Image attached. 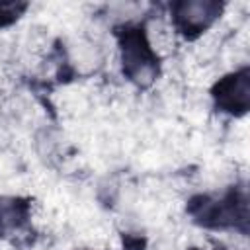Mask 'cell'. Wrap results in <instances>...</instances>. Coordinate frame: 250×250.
<instances>
[{
  "label": "cell",
  "mask_w": 250,
  "mask_h": 250,
  "mask_svg": "<svg viewBox=\"0 0 250 250\" xmlns=\"http://www.w3.org/2000/svg\"><path fill=\"white\" fill-rule=\"evenodd\" d=\"M217 102L221 107L232 113H244L248 107V70H240L234 76H229L217 86Z\"/></svg>",
  "instance_id": "3"
},
{
  "label": "cell",
  "mask_w": 250,
  "mask_h": 250,
  "mask_svg": "<svg viewBox=\"0 0 250 250\" xmlns=\"http://www.w3.org/2000/svg\"><path fill=\"white\" fill-rule=\"evenodd\" d=\"M123 68L129 74L131 80L145 86L152 82L156 74V62L148 49V43L145 41L143 33L139 29L127 31L123 39Z\"/></svg>",
  "instance_id": "1"
},
{
  "label": "cell",
  "mask_w": 250,
  "mask_h": 250,
  "mask_svg": "<svg viewBox=\"0 0 250 250\" xmlns=\"http://www.w3.org/2000/svg\"><path fill=\"white\" fill-rule=\"evenodd\" d=\"M221 12V6L215 2H184L174 8L176 23L186 33H199L203 31Z\"/></svg>",
  "instance_id": "2"
}]
</instances>
